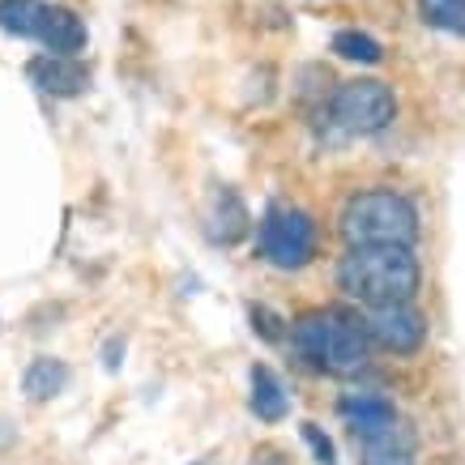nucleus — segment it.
Segmentation results:
<instances>
[{"label": "nucleus", "mask_w": 465, "mask_h": 465, "mask_svg": "<svg viewBox=\"0 0 465 465\" xmlns=\"http://www.w3.org/2000/svg\"><path fill=\"white\" fill-rule=\"evenodd\" d=\"M423 269L414 248H397V243H363L351 248L338 265V286L354 303L367 308H393V303H410L419 295Z\"/></svg>", "instance_id": "1"}, {"label": "nucleus", "mask_w": 465, "mask_h": 465, "mask_svg": "<svg viewBox=\"0 0 465 465\" xmlns=\"http://www.w3.org/2000/svg\"><path fill=\"white\" fill-rule=\"evenodd\" d=\"M341 235L351 248H363V243L414 248L419 243V210H414V201L393 193V188L354 193L341 210Z\"/></svg>", "instance_id": "2"}, {"label": "nucleus", "mask_w": 465, "mask_h": 465, "mask_svg": "<svg viewBox=\"0 0 465 465\" xmlns=\"http://www.w3.org/2000/svg\"><path fill=\"white\" fill-rule=\"evenodd\" d=\"M256 235H261V256L278 269H303L316 256V223L295 205H269Z\"/></svg>", "instance_id": "3"}, {"label": "nucleus", "mask_w": 465, "mask_h": 465, "mask_svg": "<svg viewBox=\"0 0 465 465\" xmlns=\"http://www.w3.org/2000/svg\"><path fill=\"white\" fill-rule=\"evenodd\" d=\"M333 120H338L351 137H376L384 128L393 124L397 115V99L393 90L376 77H359V82H346L338 85V94H333Z\"/></svg>", "instance_id": "4"}, {"label": "nucleus", "mask_w": 465, "mask_h": 465, "mask_svg": "<svg viewBox=\"0 0 465 465\" xmlns=\"http://www.w3.org/2000/svg\"><path fill=\"white\" fill-rule=\"evenodd\" d=\"M324 371L354 376L367 363V321L351 308H324Z\"/></svg>", "instance_id": "5"}, {"label": "nucleus", "mask_w": 465, "mask_h": 465, "mask_svg": "<svg viewBox=\"0 0 465 465\" xmlns=\"http://www.w3.org/2000/svg\"><path fill=\"white\" fill-rule=\"evenodd\" d=\"M367 341H376L389 354H414L427 341V321L423 312H414L410 303H393V308H376L367 321Z\"/></svg>", "instance_id": "6"}, {"label": "nucleus", "mask_w": 465, "mask_h": 465, "mask_svg": "<svg viewBox=\"0 0 465 465\" xmlns=\"http://www.w3.org/2000/svg\"><path fill=\"white\" fill-rule=\"evenodd\" d=\"M26 77L39 94H52V99H77L90 90V69H85L77 56H35L26 64Z\"/></svg>", "instance_id": "7"}, {"label": "nucleus", "mask_w": 465, "mask_h": 465, "mask_svg": "<svg viewBox=\"0 0 465 465\" xmlns=\"http://www.w3.org/2000/svg\"><path fill=\"white\" fill-rule=\"evenodd\" d=\"M338 410H341V419H346V427L354 431L359 444L371 440V436H381V431H389V427L397 423L393 401L381 397V393H346L338 401Z\"/></svg>", "instance_id": "8"}, {"label": "nucleus", "mask_w": 465, "mask_h": 465, "mask_svg": "<svg viewBox=\"0 0 465 465\" xmlns=\"http://www.w3.org/2000/svg\"><path fill=\"white\" fill-rule=\"evenodd\" d=\"M39 43L47 47V56H77V52H85V22L73 14V9L47 5Z\"/></svg>", "instance_id": "9"}, {"label": "nucleus", "mask_w": 465, "mask_h": 465, "mask_svg": "<svg viewBox=\"0 0 465 465\" xmlns=\"http://www.w3.org/2000/svg\"><path fill=\"white\" fill-rule=\"evenodd\" d=\"M363 465H419L414 461V431L397 419L389 431L363 440Z\"/></svg>", "instance_id": "10"}, {"label": "nucleus", "mask_w": 465, "mask_h": 465, "mask_svg": "<svg viewBox=\"0 0 465 465\" xmlns=\"http://www.w3.org/2000/svg\"><path fill=\"white\" fill-rule=\"evenodd\" d=\"M248 226H252V218H248V210H243V201L231 193V188H218V197H213V210H210V240L213 243H240L243 235H248Z\"/></svg>", "instance_id": "11"}, {"label": "nucleus", "mask_w": 465, "mask_h": 465, "mask_svg": "<svg viewBox=\"0 0 465 465\" xmlns=\"http://www.w3.org/2000/svg\"><path fill=\"white\" fill-rule=\"evenodd\" d=\"M286 410H291V401H286L282 381H278L265 363L252 367V414L261 423H282Z\"/></svg>", "instance_id": "12"}, {"label": "nucleus", "mask_w": 465, "mask_h": 465, "mask_svg": "<svg viewBox=\"0 0 465 465\" xmlns=\"http://www.w3.org/2000/svg\"><path fill=\"white\" fill-rule=\"evenodd\" d=\"M47 5L43 0H0V30L14 39H39Z\"/></svg>", "instance_id": "13"}, {"label": "nucleus", "mask_w": 465, "mask_h": 465, "mask_svg": "<svg viewBox=\"0 0 465 465\" xmlns=\"http://www.w3.org/2000/svg\"><path fill=\"white\" fill-rule=\"evenodd\" d=\"M64 384H69V367L60 359H35L22 376V393L30 401H52L56 393H64Z\"/></svg>", "instance_id": "14"}, {"label": "nucleus", "mask_w": 465, "mask_h": 465, "mask_svg": "<svg viewBox=\"0 0 465 465\" xmlns=\"http://www.w3.org/2000/svg\"><path fill=\"white\" fill-rule=\"evenodd\" d=\"M291 346L312 371H324V316L321 312H303L291 329Z\"/></svg>", "instance_id": "15"}, {"label": "nucleus", "mask_w": 465, "mask_h": 465, "mask_svg": "<svg viewBox=\"0 0 465 465\" xmlns=\"http://www.w3.org/2000/svg\"><path fill=\"white\" fill-rule=\"evenodd\" d=\"M333 52L341 60H354V64H381L384 60L381 39H371L367 30H338L333 35Z\"/></svg>", "instance_id": "16"}, {"label": "nucleus", "mask_w": 465, "mask_h": 465, "mask_svg": "<svg viewBox=\"0 0 465 465\" xmlns=\"http://www.w3.org/2000/svg\"><path fill=\"white\" fill-rule=\"evenodd\" d=\"M427 26L444 35H465V0H419Z\"/></svg>", "instance_id": "17"}, {"label": "nucleus", "mask_w": 465, "mask_h": 465, "mask_svg": "<svg viewBox=\"0 0 465 465\" xmlns=\"http://www.w3.org/2000/svg\"><path fill=\"white\" fill-rule=\"evenodd\" d=\"M299 431H303V440H308V449L316 452V461H321V465H338V452H333V440L324 436L321 427H316V423H303V427H299Z\"/></svg>", "instance_id": "18"}, {"label": "nucleus", "mask_w": 465, "mask_h": 465, "mask_svg": "<svg viewBox=\"0 0 465 465\" xmlns=\"http://www.w3.org/2000/svg\"><path fill=\"white\" fill-rule=\"evenodd\" d=\"M282 316L278 312H269V308H252V329L261 333L265 341H282Z\"/></svg>", "instance_id": "19"}, {"label": "nucleus", "mask_w": 465, "mask_h": 465, "mask_svg": "<svg viewBox=\"0 0 465 465\" xmlns=\"http://www.w3.org/2000/svg\"><path fill=\"white\" fill-rule=\"evenodd\" d=\"M248 465H291V457H286V452H278V449H256Z\"/></svg>", "instance_id": "20"}, {"label": "nucleus", "mask_w": 465, "mask_h": 465, "mask_svg": "<svg viewBox=\"0 0 465 465\" xmlns=\"http://www.w3.org/2000/svg\"><path fill=\"white\" fill-rule=\"evenodd\" d=\"M188 465H210V461H188Z\"/></svg>", "instance_id": "21"}]
</instances>
